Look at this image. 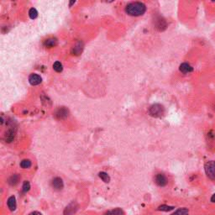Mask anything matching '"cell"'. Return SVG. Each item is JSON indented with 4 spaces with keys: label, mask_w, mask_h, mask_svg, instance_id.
I'll list each match as a JSON object with an SVG mask.
<instances>
[{
    "label": "cell",
    "mask_w": 215,
    "mask_h": 215,
    "mask_svg": "<svg viewBox=\"0 0 215 215\" xmlns=\"http://www.w3.org/2000/svg\"><path fill=\"white\" fill-rule=\"evenodd\" d=\"M69 115V111L68 109H66L65 107H61V108H59L56 110L55 112V117L58 119H66V117H68Z\"/></svg>",
    "instance_id": "6"
},
{
    "label": "cell",
    "mask_w": 215,
    "mask_h": 215,
    "mask_svg": "<svg viewBox=\"0 0 215 215\" xmlns=\"http://www.w3.org/2000/svg\"><path fill=\"white\" fill-rule=\"evenodd\" d=\"M53 69L56 72H61L62 70H63V66H62V64L60 63V61H56L53 64Z\"/></svg>",
    "instance_id": "21"
},
{
    "label": "cell",
    "mask_w": 215,
    "mask_h": 215,
    "mask_svg": "<svg viewBox=\"0 0 215 215\" xmlns=\"http://www.w3.org/2000/svg\"><path fill=\"white\" fill-rule=\"evenodd\" d=\"M31 161L29 160V159H24L20 162V167L23 168V169H28V168H29L31 166Z\"/></svg>",
    "instance_id": "20"
},
{
    "label": "cell",
    "mask_w": 215,
    "mask_h": 215,
    "mask_svg": "<svg viewBox=\"0 0 215 215\" xmlns=\"http://www.w3.org/2000/svg\"><path fill=\"white\" fill-rule=\"evenodd\" d=\"M15 131H14L13 129H9V130L5 133V135H4V139H5L6 142L10 143V142H12L13 140L15 139Z\"/></svg>",
    "instance_id": "12"
},
{
    "label": "cell",
    "mask_w": 215,
    "mask_h": 215,
    "mask_svg": "<svg viewBox=\"0 0 215 215\" xmlns=\"http://www.w3.org/2000/svg\"><path fill=\"white\" fill-rule=\"evenodd\" d=\"M146 11V6L141 2H132L125 7V12L130 16H141Z\"/></svg>",
    "instance_id": "1"
},
{
    "label": "cell",
    "mask_w": 215,
    "mask_h": 215,
    "mask_svg": "<svg viewBox=\"0 0 215 215\" xmlns=\"http://www.w3.org/2000/svg\"><path fill=\"white\" fill-rule=\"evenodd\" d=\"M204 171L210 180H215V161H209L204 165Z\"/></svg>",
    "instance_id": "3"
},
{
    "label": "cell",
    "mask_w": 215,
    "mask_h": 215,
    "mask_svg": "<svg viewBox=\"0 0 215 215\" xmlns=\"http://www.w3.org/2000/svg\"><path fill=\"white\" fill-rule=\"evenodd\" d=\"M179 70L180 72H182V73H190L193 71V68L192 66L190 65V64L186 63V62H184V63L181 64L180 66H179Z\"/></svg>",
    "instance_id": "10"
},
{
    "label": "cell",
    "mask_w": 215,
    "mask_h": 215,
    "mask_svg": "<svg viewBox=\"0 0 215 215\" xmlns=\"http://www.w3.org/2000/svg\"><path fill=\"white\" fill-rule=\"evenodd\" d=\"M57 44V40L55 38H49L44 41V46L46 47H48V48H52V47H54V46H56Z\"/></svg>",
    "instance_id": "14"
},
{
    "label": "cell",
    "mask_w": 215,
    "mask_h": 215,
    "mask_svg": "<svg viewBox=\"0 0 215 215\" xmlns=\"http://www.w3.org/2000/svg\"><path fill=\"white\" fill-rule=\"evenodd\" d=\"M29 190H30V183L28 181H25L22 185V191L24 193H26L29 192Z\"/></svg>",
    "instance_id": "23"
},
{
    "label": "cell",
    "mask_w": 215,
    "mask_h": 215,
    "mask_svg": "<svg viewBox=\"0 0 215 215\" xmlns=\"http://www.w3.org/2000/svg\"><path fill=\"white\" fill-rule=\"evenodd\" d=\"M79 208V206L78 204L76 203V202H72L71 204H69L65 208V209L63 211L64 215H73L74 213H77V211Z\"/></svg>",
    "instance_id": "4"
},
{
    "label": "cell",
    "mask_w": 215,
    "mask_h": 215,
    "mask_svg": "<svg viewBox=\"0 0 215 215\" xmlns=\"http://www.w3.org/2000/svg\"><path fill=\"white\" fill-rule=\"evenodd\" d=\"M155 22L157 23L155 25V28H157L159 30H164L166 28V22L163 19L160 18L159 20H155Z\"/></svg>",
    "instance_id": "15"
},
{
    "label": "cell",
    "mask_w": 215,
    "mask_h": 215,
    "mask_svg": "<svg viewBox=\"0 0 215 215\" xmlns=\"http://www.w3.org/2000/svg\"><path fill=\"white\" fill-rule=\"evenodd\" d=\"M175 208V207L170 206V205H166V204H162L161 206L157 208L158 211H162V212H170Z\"/></svg>",
    "instance_id": "18"
},
{
    "label": "cell",
    "mask_w": 215,
    "mask_h": 215,
    "mask_svg": "<svg viewBox=\"0 0 215 215\" xmlns=\"http://www.w3.org/2000/svg\"><path fill=\"white\" fill-rule=\"evenodd\" d=\"M171 215H189V210L186 208H180L174 213H172Z\"/></svg>",
    "instance_id": "17"
},
{
    "label": "cell",
    "mask_w": 215,
    "mask_h": 215,
    "mask_svg": "<svg viewBox=\"0 0 215 215\" xmlns=\"http://www.w3.org/2000/svg\"><path fill=\"white\" fill-rule=\"evenodd\" d=\"M98 177H99L101 178V180H102L103 182H105V183H109V181H110V177H109V174L106 173V172H99V173H98Z\"/></svg>",
    "instance_id": "19"
},
{
    "label": "cell",
    "mask_w": 215,
    "mask_h": 215,
    "mask_svg": "<svg viewBox=\"0 0 215 215\" xmlns=\"http://www.w3.org/2000/svg\"><path fill=\"white\" fill-rule=\"evenodd\" d=\"M210 201H211V203H213V204H215V193L213 194L211 198H210Z\"/></svg>",
    "instance_id": "25"
},
{
    "label": "cell",
    "mask_w": 215,
    "mask_h": 215,
    "mask_svg": "<svg viewBox=\"0 0 215 215\" xmlns=\"http://www.w3.org/2000/svg\"><path fill=\"white\" fill-rule=\"evenodd\" d=\"M7 205L10 211H15L17 208V203L15 196H10L7 200Z\"/></svg>",
    "instance_id": "9"
},
{
    "label": "cell",
    "mask_w": 215,
    "mask_h": 215,
    "mask_svg": "<svg viewBox=\"0 0 215 215\" xmlns=\"http://www.w3.org/2000/svg\"><path fill=\"white\" fill-rule=\"evenodd\" d=\"M124 213L121 208H114V209L109 210L108 212H106L103 215H123Z\"/></svg>",
    "instance_id": "16"
},
{
    "label": "cell",
    "mask_w": 215,
    "mask_h": 215,
    "mask_svg": "<svg viewBox=\"0 0 215 215\" xmlns=\"http://www.w3.org/2000/svg\"><path fill=\"white\" fill-rule=\"evenodd\" d=\"M20 180V175H18V174H14V175H12L11 177L9 178L8 182H9V184L10 185V186H15L16 184L19 183Z\"/></svg>",
    "instance_id": "13"
},
{
    "label": "cell",
    "mask_w": 215,
    "mask_h": 215,
    "mask_svg": "<svg viewBox=\"0 0 215 215\" xmlns=\"http://www.w3.org/2000/svg\"><path fill=\"white\" fill-rule=\"evenodd\" d=\"M29 16L31 20H34L36 19L38 16V11L34 8H31L29 10Z\"/></svg>",
    "instance_id": "22"
},
{
    "label": "cell",
    "mask_w": 215,
    "mask_h": 215,
    "mask_svg": "<svg viewBox=\"0 0 215 215\" xmlns=\"http://www.w3.org/2000/svg\"><path fill=\"white\" fill-rule=\"evenodd\" d=\"M29 83L31 84L32 86H37L39 84L42 83V78L40 75L32 73L29 77Z\"/></svg>",
    "instance_id": "8"
},
{
    "label": "cell",
    "mask_w": 215,
    "mask_h": 215,
    "mask_svg": "<svg viewBox=\"0 0 215 215\" xmlns=\"http://www.w3.org/2000/svg\"><path fill=\"white\" fill-rule=\"evenodd\" d=\"M52 187L56 190H62L64 187V182L63 180L60 177H55L52 181Z\"/></svg>",
    "instance_id": "7"
},
{
    "label": "cell",
    "mask_w": 215,
    "mask_h": 215,
    "mask_svg": "<svg viewBox=\"0 0 215 215\" xmlns=\"http://www.w3.org/2000/svg\"><path fill=\"white\" fill-rule=\"evenodd\" d=\"M73 3H75V1H72V2H71V3H70V7H71V6H72Z\"/></svg>",
    "instance_id": "26"
},
{
    "label": "cell",
    "mask_w": 215,
    "mask_h": 215,
    "mask_svg": "<svg viewBox=\"0 0 215 215\" xmlns=\"http://www.w3.org/2000/svg\"><path fill=\"white\" fill-rule=\"evenodd\" d=\"M83 50V43L82 42V41H78V43L73 46L72 52L73 55L78 56V55H80L81 53H82Z\"/></svg>",
    "instance_id": "11"
},
{
    "label": "cell",
    "mask_w": 215,
    "mask_h": 215,
    "mask_svg": "<svg viewBox=\"0 0 215 215\" xmlns=\"http://www.w3.org/2000/svg\"><path fill=\"white\" fill-rule=\"evenodd\" d=\"M29 215H42V214H41L40 212H38V211H34V212L30 213Z\"/></svg>",
    "instance_id": "24"
},
{
    "label": "cell",
    "mask_w": 215,
    "mask_h": 215,
    "mask_svg": "<svg viewBox=\"0 0 215 215\" xmlns=\"http://www.w3.org/2000/svg\"><path fill=\"white\" fill-rule=\"evenodd\" d=\"M155 182L158 186L164 187L168 183V180L166 175H164L163 173H158L155 177Z\"/></svg>",
    "instance_id": "5"
},
{
    "label": "cell",
    "mask_w": 215,
    "mask_h": 215,
    "mask_svg": "<svg viewBox=\"0 0 215 215\" xmlns=\"http://www.w3.org/2000/svg\"><path fill=\"white\" fill-rule=\"evenodd\" d=\"M148 114L153 118H161L165 114V108L160 103L152 104L148 109Z\"/></svg>",
    "instance_id": "2"
}]
</instances>
